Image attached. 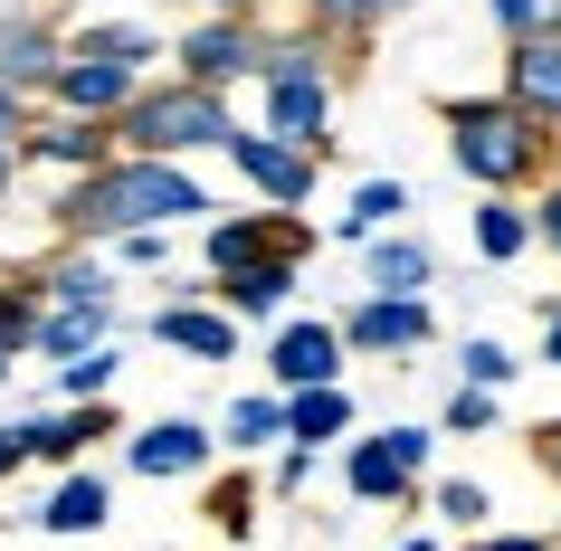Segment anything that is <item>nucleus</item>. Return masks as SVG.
<instances>
[{
	"instance_id": "1",
	"label": "nucleus",
	"mask_w": 561,
	"mask_h": 551,
	"mask_svg": "<svg viewBox=\"0 0 561 551\" xmlns=\"http://www.w3.org/2000/svg\"><path fill=\"white\" fill-rule=\"evenodd\" d=\"M172 219H209V191L181 162H95L77 191L58 200L67 238H134V229H172Z\"/></svg>"
},
{
	"instance_id": "2",
	"label": "nucleus",
	"mask_w": 561,
	"mask_h": 551,
	"mask_svg": "<svg viewBox=\"0 0 561 551\" xmlns=\"http://www.w3.org/2000/svg\"><path fill=\"white\" fill-rule=\"evenodd\" d=\"M552 144L561 134H542L533 115H514L504 95H457V105H447V162H457L476 191H495V200L524 191V181L552 162Z\"/></svg>"
},
{
	"instance_id": "3",
	"label": "nucleus",
	"mask_w": 561,
	"mask_h": 551,
	"mask_svg": "<svg viewBox=\"0 0 561 551\" xmlns=\"http://www.w3.org/2000/svg\"><path fill=\"white\" fill-rule=\"evenodd\" d=\"M115 134H124L134 162H181V152L229 144L238 115H229V95H209V87H144V95L115 115Z\"/></svg>"
},
{
	"instance_id": "4",
	"label": "nucleus",
	"mask_w": 561,
	"mask_h": 551,
	"mask_svg": "<svg viewBox=\"0 0 561 551\" xmlns=\"http://www.w3.org/2000/svg\"><path fill=\"white\" fill-rule=\"evenodd\" d=\"M257 77H266V134L324 162V124H333V77H324V48H314V38H266Z\"/></svg>"
},
{
	"instance_id": "5",
	"label": "nucleus",
	"mask_w": 561,
	"mask_h": 551,
	"mask_svg": "<svg viewBox=\"0 0 561 551\" xmlns=\"http://www.w3.org/2000/svg\"><path fill=\"white\" fill-rule=\"evenodd\" d=\"M257 58H266V38L248 30V20H201V30L181 38V87H229V77H257Z\"/></svg>"
},
{
	"instance_id": "6",
	"label": "nucleus",
	"mask_w": 561,
	"mask_h": 551,
	"mask_svg": "<svg viewBox=\"0 0 561 551\" xmlns=\"http://www.w3.org/2000/svg\"><path fill=\"white\" fill-rule=\"evenodd\" d=\"M266 371H276V400H296V390H343V343H333V323H286L276 352H266Z\"/></svg>"
},
{
	"instance_id": "7",
	"label": "nucleus",
	"mask_w": 561,
	"mask_h": 551,
	"mask_svg": "<svg viewBox=\"0 0 561 551\" xmlns=\"http://www.w3.org/2000/svg\"><path fill=\"white\" fill-rule=\"evenodd\" d=\"M238 162V172L257 181L266 200L276 209H296V200H314V152H296V144H276V134H229V144H219Z\"/></svg>"
},
{
	"instance_id": "8",
	"label": "nucleus",
	"mask_w": 561,
	"mask_h": 551,
	"mask_svg": "<svg viewBox=\"0 0 561 551\" xmlns=\"http://www.w3.org/2000/svg\"><path fill=\"white\" fill-rule=\"evenodd\" d=\"M305 257V229L296 219H276V209H238V219H209V276H229V266H257V257Z\"/></svg>"
},
{
	"instance_id": "9",
	"label": "nucleus",
	"mask_w": 561,
	"mask_h": 551,
	"mask_svg": "<svg viewBox=\"0 0 561 551\" xmlns=\"http://www.w3.org/2000/svg\"><path fill=\"white\" fill-rule=\"evenodd\" d=\"M428 333H438L428 305H390V295H362L353 314L333 323V343H343V352H419Z\"/></svg>"
},
{
	"instance_id": "10",
	"label": "nucleus",
	"mask_w": 561,
	"mask_h": 551,
	"mask_svg": "<svg viewBox=\"0 0 561 551\" xmlns=\"http://www.w3.org/2000/svg\"><path fill=\"white\" fill-rule=\"evenodd\" d=\"M48 77H58V30L48 20H30V10H10L0 20V95H48Z\"/></svg>"
},
{
	"instance_id": "11",
	"label": "nucleus",
	"mask_w": 561,
	"mask_h": 551,
	"mask_svg": "<svg viewBox=\"0 0 561 551\" xmlns=\"http://www.w3.org/2000/svg\"><path fill=\"white\" fill-rule=\"evenodd\" d=\"M48 95H58L77 124H95V115H124V105L144 95V77H124V67H105V58H67V48H58V77H48Z\"/></svg>"
},
{
	"instance_id": "12",
	"label": "nucleus",
	"mask_w": 561,
	"mask_h": 551,
	"mask_svg": "<svg viewBox=\"0 0 561 551\" xmlns=\"http://www.w3.org/2000/svg\"><path fill=\"white\" fill-rule=\"evenodd\" d=\"M504 105H514V115H533L542 134L561 124V38H542V48H514V58H504Z\"/></svg>"
},
{
	"instance_id": "13",
	"label": "nucleus",
	"mask_w": 561,
	"mask_h": 551,
	"mask_svg": "<svg viewBox=\"0 0 561 551\" xmlns=\"http://www.w3.org/2000/svg\"><path fill=\"white\" fill-rule=\"evenodd\" d=\"M124 466H134V475H201L209 466V428L201 418H152V428H134Z\"/></svg>"
},
{
	"instance_id": "14",
	"label": "nucleus",
	"mask_w": 561,
	"mask_h": 551,
	"mask_svg": "<svg viewBox=\"0 0 561 551\" xmlns=\"http://www.w3.org/2000/svg\"><path fill=\"white\" fill-rule=\"evenodd\" d=\"M296 286H305V266L276 248V257H257V266H229V276H219V305H229V323H257V314H276Z\"/></svg>"
},
{
	"instance_id": "15",
	"label": "nucleus",
	"mask_w": 561,
	"mask_h": 551,
	"mask_svg": "<svg viewBox=\"0 0 561 551\" xmlns=\"http://www.w3.org/2000/svg\"><path fill=\"white\" fill-rule=\"evenodd\" d=\"M67 58H105V67H124V77H144L152 58H162V30H144V20H87L77 38H58Z\"/></svg>"
},
{
	"instance_id": "16",
	"label": "nucleus",
	"mask_w": 561,
	"mask_h": 551,
	"mask_svg": "<svg viewBox=\"0 0 561 551\" xmlns=\"http://www.w3.org/2000/svg\"><path fill=\"white\" fill-rule=\"evenodd\" d=\"M105 333H115V305H38L30 343L48 352V361H77V352H95Z\"/></svg>"
},
{
	"instance_id": "17",
	"label": "nucleus",
	"mask_w": 561,
	"mask_h": 551,
	"mask_svg": "<svg viewBox=\"0 0 561 551\" xmlns=\"http://www.w3.org/2000/svg\"><path fill=\"white\" fill-rule=\"evenodd\" d=\"M20 162H58V172H95V162H115L105 152V124H38V134H20Z\"/></svg>"
},
{
	"instance_id": "18",
	"label": "nucleus",
	"mask_w": 561,
	"mask_h": 551,
	"mask_svg": "<svg viewBox=\"0 0 561 551\" xmlns=\"http://www.w3.org/2000/svg\"><path fill=\"white\" fill-rule=\"evenodd\" d=\"M152 333H162L172 352H201V361H229V352H238V323L209 314V305H162V314H152Z\"/></svg>"
},
{
	"instance_id": "19",
	"label": "nucleus",
	"mask_w": 561,
	"mask_h": 551,
	"mask_svg": "<svg viewBox=\"0 0 561 551\" xmlns=\"http://www.w3.org/2000/svg\"><path fill=\"white\" fill-rule=\"evenodd\" d=\"M105 514H115V485L105 475H67L58 494H48V514H38V532H105Z\"/></svg>"
},
{
	"instance_id": "20",
	"label": "nucleus",
	"mask_w": 561,
	"mask_h": 551,
	"mask_svg": "<svg viewBox=\"0 0 561 551\" xmlns=\"http://www.w3.org/2000/svg\"><path fill=\"white\" fill-rule=\"evenodd\" d=\"M115 428V409H48V418H30V457L38 466H67L87 437H105Z\"/></svg>"
},
{
	"instance_id": "21",
	"label": "nucleus",
	"mask_w": 561,
	"mask_h": 551,
	"mask_svg": "<svg viewBox=\"0 0 561 551\" xmlns=\"http://www.w3.org/2000/svg\"><path fill=\"white\" fill-rule=\"evenodd\" d=\"M276 437H286V400L276 390H248V400H229V418H219L209 447H238L248 457V447H276Z\"/></svg>"
},
{
	"instance_id": "22",
	"label": "nucleus",
	"mask_w": 561,
	"mask_h": 551,
	"mask_svg": "<svg viewBox=\"0 0 561 551\" xmlns=\"http://www.w3.org/2000/svg\"><path fill=\"white\" fill-rule=\"evenodd\" d=\"M353 494H362V504H410V466H400L390 428H381V437H362V447H353Z\"/></svg>"
},
{
	"instance_id": "23",
	"label": "nucleus",
	"mask_w": 561,
	"mask_h": 551,
	"mask_svg": "<svg viewBox=\"0 0 561 551\" xmlns=\"http://www.w3.org/2000/svg\"><path fill=\"white\" fill-rule=\"evenodd\" d=\"M428 248H419V238H381V248H371V295H390V305H419V286H428Z\"/></svg>"
},
{
	"instance_id": "24",
	"label": "nucleus",
	"mask_w": 561,
	"mask_h": 551,
	"mask_svg": "<svg viewBox=\"0 0 561 551\" xmlns=\"http://www.w3.org/2000/svg\"><path fill=\"white\" fill-rule=\"evenodd\" d=\"M343 428H353V400H343V390H296V400H286V437H296L305 457L333 447Z\"/></svg>"
},
{
	"instance_id": "25",
	"label": "nucleus",
	"mask_w": 561,
	"mask_h": 551,
	"mask_svg": "<svg viewBox=\"0 0 561 551\" xmlns=\"http://www.w3.org/2000/svg\"><path fill=\"white\" fill-rule=\"evenodd\" d=\"M524 248H533V219H524V200H485V209H476V257H524Z\"/></svg>"
},
{
	"instance_id": "26",
	"label": "nucleus",
	"mask_w": 561,
	"mask_h": 551,
	"mask_svg": "<svg viewBox=\"0 0 561 551\" xmlns=\"http://www.w3.org/2000/svg\"><path fill=\"white\" fill-rule=\"evenodd\" d=\"M400 209H410V181H362L353 209H343V238H381Z\"/></svg>"
},
{
	"instance_id": "27",
	"label": "nucleus",
	"mask_w": 561,
	"mask_h": 551,
	"mask_svg": "<svg viewBox=\"0 0 561 551\" xmlns=\"http://www.w3.org/2000/svg\"><path fill=\"white\" fill-rule=\"evenodd\" d=\"M495 10V30L514 38V48H542V38H561V0H485Z\"/></svg>"
},
{
	"instance_id": "28",
	"label": "nucleus",
	"mask_w": 561,
	"mask_h": 551,
	"mask_svg": "<svg viewBox=\"0 0 561 551\" xmlns=\"http://www.w3.org/2000/svg\"><path fill=\"white\" fill-rule=\"evenodd\" d=\"M115 371H124V352L95 343V352H77V361H58V390H67V400H105V390H115Z\"/></svg>"
},
{
	"instance_id": "29",
	"label": "nucleus",
	"mask_w": 561,
	"mask_h": 551,
	"mask_svg": "<svg viewBox=\"0 0 561 551\" xmlns=\"http://www.w3.org/2000/svg\"><path fill=\"white\" fill-rule=\"evenodd\" d=\"M209 523H219L229 542H248V532H257V485H248V475H229V485H209Z\"/></svg>"
},
{
	"instance_id": "30",
	"label": "nucleus",
	"mask_w": 561,
	"mask_h": 551,
	"mask_svg": "<svg viewBox=\"0 0 561 551\" xmlns=\"http://www.w3.org/2000/svg\"><path fill=\"white\" fill-rule=\"evenodd\" d=\"M390 10H400V0H305V30H371Z\"/></svg>"
},
{
	"instance_id": "31",
	"label": "nucleus",
	"mask_w": 561,
	"mask_h": 551,
	"mask_svg": "<svg viewBox=\"0 0 561 551\" xmlns=\"http://www.w3.org/2000/svg\"><path fill=\"white\" fill-rule=\"evenodd\" d=\"M438 514L457 523V532H485V514H495V494L476 485V475H447V485H438Z\"/></svg>"
},
{
	"instance_id": "32",
	"label": "nucleus",
	"mask_w": 561,
	"mask_h": 551,
	"mask_svg": "<svg viewBox=\"0 0 561 551\" xmlns=\"http://www.w3.org/2000/svg\"><path fill=\"white\" fill-rule=\"evenodd\" d=\"M457 361H467V380H457V390H485V400H495L504 380H514V352H504V343H467Z\"/></svg>"
},
{
	"instance_id": "33",
	"label": "nucleus",
	"mask_w": 561,
	"mask_h": 551,
	"mask_svg": "<svg viewBox=\"0 0 561 551\" xmlns=\"http://www.w3.org/2000/svg\"><path fill=\"white\" fill-rule=\"evenodd\" d=\"M38 333V286H10L0 295V352H20Z\"/></svg>"
},
{
	"instance_id": "34",
	"label": "nucleus",
	"mask_w": 561,
	"mask_h": 551,
	"mask_svg": "<svg viewBox=\"0 0 561 551\" xmlns=\"http://www.w3.org/2000/svg\"><path fill=\"white\" fill-rule=\"evenodd\" d=\"M438 428H447V437H485V428H495V400H485V390H457Z\"/></svg>"
},
{
	"instance_id": "35",
	"label": "nucleus",
	"mask_w": 561,
	"mask_h": 551,
	"mask_svg": "<svg viewBox=\"0 0 561 551\" xmlns=\"http://www.w3.org/2000/svg\"><path fill=\"white\" fill-rule=\"evenodd\" d=\"M124 248V266H162L172 257V229H134V238H115Z\"/></svg>"
},
{
	"instance_id": "36",
	"label": "nucleus",
	"mask_w": 561,
	"mask_h": 551,
	"mask_svg": "<svg viewBox=\"0 0 561 551\" xmlns=\"http://www.w3.org/2000/svg\"><path fill=\"white\" fill-rule=\"evenodd\" d=\"M20 466H30V418H10V428H0V485H10Z\"/></svg>"
},
{
	"instance_id": "37",
	"label": "nucleus",
	"mask_w": 561,
	"mask_h": 551,
	"mask_svg": "<svg viewBox=\"0 0 561 551\" xmlns=\"http://www.w3.org/2000/svg\"><path fill=\"white\" fill-rule=\"evenodd\" d=\"M314 485V457H305V447H286V457H276V494H305Z\"/></svg>"
},
{
	"instance_id": "38",
	"label": "nucleus",
	"mask_w": 561,
	"mask_h": 551,
	"mask_svg": "<svg viewBox=\"0 0 561 551\" xmlns=\"http://www.w3.org/2000/svg\"><path fill=\"white\" fill-rule=\"evenodd\" d=\"M524 219H533V238H542V248H561V181L542 191V209H524Z\"/></svg>"
},
{
	"instance_id": "39",
	"label": "nucleus",
	"mask_w": 561,
	"mask_h": 551,
	"mask_svg": "<svg viewBox=\"0 0 561 551\" xmlns=\"http://www.w3.org/2000/svg\"><path fill=\"white\" fill-rule=\"evenodd\" d=\"M390 447H400V466H410V475H419V466H428V447H438V437H428V428H390Z\"/></svg>"
},
{
	"instance_id": "40",
	"label": "nucleus",
	"mask_w": 561,
	"mask_h": 551,
	"mask_svg": "<svg viewBox=\"0 0 561 551\" xmlns=\"http://www.w3.org/2000/svg\"><path fill=\"white\" fill-rule=\"evenodd\" d=\"M467 551H552V542H542V532H476Z\"/></svg>"
},
{
	"instance_id": "41",
	"label": "nucleus",
	"mask_w": 561,
	"mask_h": 551,
	"mask_svg": "<svg viewBox=\"0 0 561 551\" xmlns=\"http://www.w3.org/2000/svg\"><path fill=\"white\" fill-rule=\"evenodd\" d=\"M533 457H542V475L561 485V418H552V428H533Z\"/></svg>"
},
{
	"instance_id": "42",
	"label": "nucleus",
	"mask_w": 561,
	"mask_h": 551,
	"mask_svg": "<svg viewBox=\"0 0 561 551\" xmlns=\"http://www.w3.org/2000/svg\"><path fill=\"white\" fill-rule=\"evenodd\" d=\"M20 134H30V105H20V95H0V144H20Z\"/></svg>"
},
{
	"instance_id": "43",
	"label": "nucleus",
	"mask_w": 561,
	"mask_h": 551,
	"mask_svg": "<svg viewBox=\"0 0 561 551\" xmlns=\"http://www.w3.org/2000/svg\"><path fill=\"white\" fill-rule=\"evenodd\" d=\"M542 361L561 371V305H552V323H542Z\"/></svg>"
},
{
	"instance_id": "44",
	"label": "nucleus",
	"mask_w": 561,
	"mask_h": 551,
	"mask_svg": "<svg viewBox=\"0 0 561 551\" xmlns=\"http://www.w3.org/2000/svg\"><path fill=\"white\" fill-rule=\"evenodd\" d=\"M10 181H20V144H0V200H10Z\"/></svg>"
},
{
	"instance_id": "45",
	"label": "nucleus",
	"mask_w": 561,
	"mask_h": 551,
	"mask_svg": "<svg viewBox=\"0 0 561 551\" xmlns=\"http://www.w3.org/2000/svg\"><path fill=\"white\" fill-rule=\"evenodd\" d=\"M209 10H219V20H248V10H257V0H209Z\"/></svg>"
},
{
	"instance_id": "46",
	"label": "nucleus",
	"mask_w": 561,
	"mask_h": 551,
	"mask_svg": "<svg viewBox=\"0 0 561 551\" xmlns=\"http://www.w3.org/2000/svg\"><path fill=\"white\" fill-rule=\"evenodd\" d=\"M0 390H10V352H0Z\"/></svg>"
},
{
	"instance_id": "47",
	"label": "nucleus",
	"mask_w": 561,
	"mask_h": 551,
	"mask_svg": "<svg viewBox=\"0 0 561 551\" xmlns=\"http://www.w3.org/2000/svg\"><path fill=\"white\" fill-rule=\"evenodd\" d=\"M400 551H438V542H400Z\"/></svg>"
},
{
	"instance_id": "48",
	"label": "nucleus",
	"mask_w": 561,
	"mask_h": 551,
	"mask_svg": "<svg viewBox=\"0 0 561 551\" xmlns=\"http://www.w3.org/2000/svg\"><path fill=\"white\" fill-rule=\"evenodd\" d=\"M552 551H561V542H552Z\"/></svg>"
}]
</instances>
